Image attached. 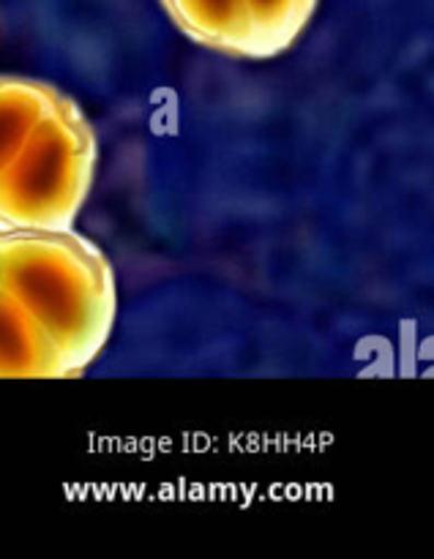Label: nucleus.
Listing matches in <instances>:
<instances>
[{"instance_id": "obj_1", "label": "nucleus", "mask_w": 434, "mask_h": 559, "mask_svg": "<svg viewBox=\"0 0 434 559\" xmlns=\"http://www.w3.org/2000/svg\"><path fill=\"white\" fill-rule=\"evenodd\" d=\"M0 287L52 344L66 377L82 374L113 336V265L74 229H0Z\"/></svg>"}, {"instance_id": "obj_5", "label": "nucleus", "mask_w": 434, "mask_h": 559, "mask_svg": "<svg viewBox=\"0 0 434 559\" xmlns=\"http://www.w3.org/2000/svg\"><path fill=\"white\" fill-rule=\"evenodd\" d=\"M63 93L31 76L0 74V173L31 134L33 126L58 104Z\"/></svg>"}, {"instance_id": "obj_4", "label": "nucleus", "mask_w": 434, "mask_h": 559, "mask_svg": "<svg viewBox=\"0 0 434 559\" xmlns=\"http://www.w3.org/2000/svg\"><path fill=\"white\" fill-rule=\"evenodd\" d=\"M66 371L36 322L0 287V380H63Z\"/></svg>"}, {"instance_id": "obj_3", "label": "nucleus", "mask_w": 434, "mask_h": 559, "mask_svg": "<svg viewBox=\"0 0 434 559\" xmlns=\"http://www.w3.org/2000/svg\"><path fill=\"white\" fill-rule=\"evenodd\" d=\"M184 36L230 58L255 60L249 14L244 0H162Z\"/></svg>"}, {"instance_id": "obj_2", "label": "nucleus", "mask_w": 434, "mask_h": 559, "mask_svg": "<svg viewBox=\"0 0 434 559\" xmlns=\"http://www.w3.org/2000/svg\"><path fill=\"white\" fill-rule=\"evenodd\" d=\"M93 173L96 134L63 93L0 173V229H74Z\"/></svg>"}, {"instance_id": "obj_6", "label": "nucleus", "mask_w": 434, "mask_h": 559, "mask_svg": "<svg viewBox=\"0 0 434 559\" xmlns=\"http://www.w3.org/2000/svg\"><path fill=\"white\" fill-rule=\"evenodd\" d=\"M244 5L249 14L255 60H268L293 47L309 25L317 0H244Z\"/></svg>"}]
</instances>
